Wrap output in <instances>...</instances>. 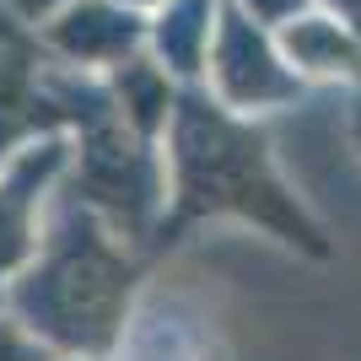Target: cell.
I'll return each instance as SVG.
<instances>
[{
  "label": "cell",
  "mask_w": 361,
  "mask_h": 361,
  "mask_svg": "<svg viewBox=\"0 0 361 361\" xmlns=\"http://www.w3.org/2000/svg\"><path fill=\"white\" fill-rule=\"evenodd\" d=\"M302 0H238V11H248L254 22H281V16H297Z\"/></svg>",
  "instance_id": "cell-1"
},
{
  "label": "cell",
  "mask_w": 361,
  "mask_h": 361,
  "mask_svg": "<svg viewBox=\"0 0 361 361\" xmlns=\"http://www.w3.org/2000/svg\"><path fill=\"white\" fill-rule=\"evenodd\" d=\"M27 6H44V0H27Z\"/></svg>",
  "instance_id": "cell-2"
}]
</instances>
